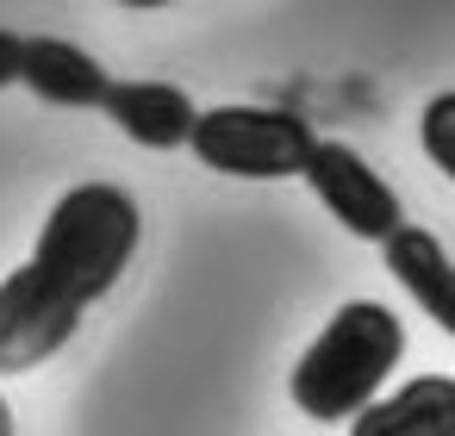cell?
I'll return each mask as SVG.
<instances>
[{
    "label": "cell",
    "mask_w": 455,
    "mask_h": 436,
    "mask_svg": "<svg viewBox=\"0 0 455 436\" xmlns=\"http://www.w3.org/2000/svg\"><path fill=\"white\" fill-rule=\"evenodd\" d=\"M399 355H405L399 312H387L380 299H349L306 343V355L287 374V392H293V405L306 417L337 424V417H355V411H368L380 399V386L399 368Z\"/></svg>",
    "instance_id": "1"
},
{
    "label": "cell",
    "mask_w": 455,
    "mask_h": 436,
    "mask_svg": "<svg viewBox=\"0 0 455 436\" xmlns=\"http://www.w3.org/2000/svg\"><path fill=\"white\" fill-rule=\"evenodd\" d=\"M138 237H144L138 200L113 181H82L51 206L38 250H32V268L51 274L76 305H94L119 287L125 262L138 256Z\"/></svg>",
    "instance_id": "2"
},
{
    "label": "cell",
    "mask_w": 455,
    "mask_h": 436,
    "mask_svg": "<svg viewBox=\"0 0 455 436\" xmlns=\"http://www.w3.org/2000/svg\"><path fill=\"white\" fill-rule=\"evenodd\" d=\"M188 150L212 175L287 181V175H306V156L318 150V138H312L306 113H287V107H206L194 119Z\"/></svg>",
    "instance_id": "3"
},
{
    "label": "cell",
    "mask_w": 455,
    "mask_h": 436,
    "mask_svg": "<svg viewBox=\"0 0 455 436\" xmlns=\"http://www.w3.org/2000/svg\"><path fill=\"white\" fill-rule=\"evenodd\" d=\"M82 312L51 274H38L32 262H20L0 281V374H32L38 361H51L76 330Z\"/></svg>",
    "instance_id": "4"
},
{
    "label": "cell",
    "mask_w": 455,
    "mask_h": 436,
    "mask_svg": "<svg viewBox=\"0 0 455 436\" xmlns=\"http://www.w3.org/2000/svg\"><path fill=\"white\" fill-rule=\"evenodd\" d=\"M312 194H318V206L349 231V237H362V243H387L393 231H405V206H399V194L349 150V144H337V138H318V150L306 156V175H299Z\"/></svg>",
    "instance_id": "5"
},
{
    "label": "cell",
    "mask_w": 455,
    "mask_h": 436,
    "mask_svg": "<svg viewBox=\"0 0 455 436\" xmlns=\"http://www.w3.org/2000/svg\"><path fill=\"white\" fill-rule=\"evenodd\" d=\"M100 113H107L132 144H144V150H181V144L194 138V119H200V107H194L175 82H144V75L113 82Z\"/></svg>",
    "instance_id": "6"
},
{
    "label": "cell",
    "mask_w": 455,
    "mask_h": 436,
    "mask_svg": "<svg viewBox=\"0 0 455 436\" xmlns=\"http://www.w3.org/2000/svg\"><path fill=\"white\" fill-rule=\"evenodd\" d=\"M380 256H387V274L411 293V305H418L436 330L455 337V262H449V250L436 243V231L405 225V231H393V237L380 243Z\"/></svg>",
    "instance_id": "7"
},
{
    "label": "cell",
    "mask_w": 455,
    "mask_h": 436,
    "mask_svg": "<svg viewBox=\"0 0 455 436\" xmlns=\"http://www.w3.org/2000/svg\"><path fill=\"white\" fill-rule=\"evenodd\" d=\"M20 82H26L38 100L76 107V113L107 107V88H113V75H107L82 44H69V38H26V44H20Z\"/></svg>",
    "instance_id": "8"
},
{
    "label": "cell",
    "mask_w": 455,
    "mask_h": 436,
    "mask_svg": "<svg viewBox=\"0 0 455 436\" xmlns=\"http://www.w3.org/2000/svg\"><path fill=\"white\" fill-rule=\"evenodd\" d=\"M349 436H455V380L418 374L349 417Z\"/></svg>",
    "instance_id": "9"
},
{
    "label": "cell",
    "mask_w": 455,
    "mask_h": 436,
    "mask_svg": "<svg viewBox=\"0 0 455 436\" xmlns=\"http://www.w3.org/2000/svg\"><path fill=\"white\" fill-rule=\"evenodd\" d=\"M418 144H424V156L455 181V88H449V94H430V107L418 113Z\"/></svg>",
    "instance_id": "10"
},
{
    "label": "cell",
    "mask_w": 455,
    "mask_h": 436,
    "mask_svg": "<svg viewBox=\"0 0 455 436\" xmlns=\"http://www.w3.org/2000/svg\"><path fill=\"white\" fill-rule=\"evenodd\" d=\"M20 32H0V88H13L20 82Z\"/></svg>",
    "instance_id": "11"
},
{
    "label": "cell",
    "mask_w": 455,
    "mask_h": 436,
    "mask_svg": "<svg viewBox=\"0 0 455 436\" xmlns=\"http://www.w3.org/2000/svg\"><path fill=\"white\" fill-rule=\"evenodd\" d=\"M0 436H13V405L0 399Z\"/></svg>",
    "instance_id": "12"
}]
</instances>
